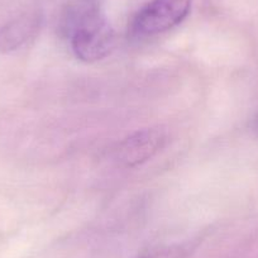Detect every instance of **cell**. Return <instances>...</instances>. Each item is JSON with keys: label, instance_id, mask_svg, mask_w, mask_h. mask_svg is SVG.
Here are the masks:
<instances>
[{"label": "cell", "instance_id": "obj_1", "mask_svg": "<svg viewBox=\"0 0 258 258\" xmlns=\"http://www.w3.org/2000/svg\"><path fill=\"white\" fill-rule=\"evenodd\" d=\"M59 31L81 61H99L114 48V32L104 16L100 0L71 2L61 14Z\"/></svg>", "mask_w": 258, "mask_h": 258}, {"label": "cell", "instance_id": "obj_2", "mask_svg": "<svg viewBox=\"0 0 258 258\" xmlns=\"http://www.w3.org/2000/svg\"><path fill=\"white\" fill-rule=\"evenodd\" d=\"M192 0H152L133 17L131 33L146 38L170 31L188 16Z\"/></svg>", "mask_w": 258, "mask_h": 258}, {"label": "cell", "instance_id": "obj_4", "mask_svg": "<svg viewBox=\"0 0 258 258\" xmlns=\"http://www.w3.org/2000/svg\"><path fill=\"white\" fill-rule=\"evenodd\" d=\"M41 18L38 14L29 13L16 18L0 28V52H11L23 46L36 36Z\"/></svg>", "mask_w": 258, "mask_h": 258}, {"label": "cell", "instance_id": "obj_3", "mask_svg": "<svg viewBox=\"0 0 258 258\" xmlns=\"http://www.w3.org/2000/svg\"><path fill=\"white\" fill-rule=\"evenodd\" d=\"M167 133L162 128H148L135 133L120 143L118 160L126 167L141 165L150 160L165 146Z\"/></svg>", "mask_w": 258, "mask_h": 258}]
</instances>
